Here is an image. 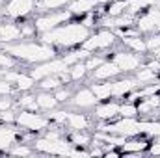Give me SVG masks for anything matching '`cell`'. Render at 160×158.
Wrapping results in <instances>:
<instances>
[{"label":"cell","instance_id":"obj_18","mask_svg":"<svg viewBox=\"0 0 160 158\" xmlns=\"http://www.w3.org/2000/svg\"><path fill=\"white\" fill-rule=\"evenodd\" d=\"M21 141V132L15 128V125H2L0 123V151H6L13 145Z\"/></svg>","mask_w":160,"mask_h":158},{"label":"cell","instance_id":"obj_5","mask_svg":"<svg viewBox=\"0 0 160 158\" xmlns=\"http://www.w3.org/2000/svg\"><path fill=\"white\" fill-rule=\"evenodd\" d=\"M118 36L110 28H101L97 32H91V36L84 41L80 47L88 52H99V50H108L118 45Z\"/></svg>","mask_w":160,"mask_h":158},{"label":"cell","instance_id":"obj_22","mask_svg":"<svg viewBox=\"0 0 160 158\" xmlns=\"http://www.w3.org/2000/svg\"><path fill=\"white\" fill-rule=\"evenodd\" d=\"M91 91L95 93V97L101 101H110L112 99V80H102V82H93L89 84Z\"/></svg>","mask_w":160,"mask_h":158},{"label":"cell","instance_id":"obj_16","mask_svg":"<svg viewBox=\"0 0 160 158\" xmlns=\"http://www.w3.org/2000/svg\"><path fill=\"white\" fill-rule=\"evenodd\" d=\"M121 75V69L110 60V58H106L97 69H93L91 71V78L93 82H102V80H114L116 77H119Z\"/></svg>","mask_w":160,"mask_h":158},{"label":"cell","instance_id":"obj_32","mask_svg":"<svg viewBox=\"0 0 160 158\" xmlns=\"http://www.w3.org/2000/svg\"><path fill=\"white\" fill-rule=\"evenodd\" d=\"M119 117H138V106H136V102H130V101H121Z\"/></svg>","mask_w":160,"mask_h":158},{"label":"cell","instance_id":"obj_23","mask_svg":"<svg viewBox=\"0 0 160 158\" xmlns=\"http://www.w3.org/2000/svg\"><path fill=\"white\" fill-rule=\"evenodd\" d=\"M121 43L125 45V48L138 52V54H147V45H145V37L143 36H130V37H123Z\"/></svg>","mask_w":160,"mask_h":158},{"label":"cell","instance_id":"obj_4","mask_svg":"<svg viewBox=\"0 0 160 158\" xmlns=\"http://www.w3.org/2000/svg\"><path fill=\"white\" fill-rule=\"evenodd\" d=\"M15 125L24 128L26 132L38 134V132H45L50 126V119L47 114L41 112H32V110H19L17 112V119Z\"/></svg>","mask_w":160,"mask_h":158},{"label":"cell","instance_id":"obj_38","mask_svg":"<svg viewBox=\"0 0 160 158\" xmlns=\"http://www.w3.org/2000/svg\"><path fill=\"white\" fill-rule=\"evenodd\" d=\"M15 119H17V112H13V108L0 112V123L2 125H15Z\"/></svg>","mask_w":160,"mask_h":158},{"label":"cell","instance_id":"obj_7","mask_svg":"<svg viewBox=\"0 0 160 158\" xmlns=\"http://www.w3.org/2000/svg\"><path fill=\"white\" fill-rule=\"evenodd\" d=\"M34 11H36V0H8L0 15H4L9 21H21L32 15Z\"/></svg>","mask_w":160,"mask_h":158},{"label":"cell","instance_id":"obj_17","mask_svg":"<svg viewBox=\"0 0 160 158\" xmlns=\"http://www.w3.org/2000/svg\"><path fill=\"white\" fill-rule=\"evenodd\" d=\"M101 6V0H71L67 4V11L73 17H82L86 13H93L97 11V7Z\"/></svg>","mask_w":160,"mask_h":158},{"label":"cell","instance_id":"obj_36","mask_svg":"<svg viewBox=\"0 0 160 158\" xmlns=\"http://www.w3.org/2000/svg\"><path fill=\"white\" fill-rule=\"evenodd\" d=\"M145 45H147V52L158 48L160 47V32H153V34L145 36Z\"/></svg>","mask_w":160,"mask_h":158},{"label":"cell","instance_id":"obj_2","mask_svg":"<svg viewBox=\"0 0 160 158\" xmlns=\"http://www.w3.org/2000/svg\"><path fill=\"white\" fill-rule=\"evenodd\" d=\"M2 50H6L8 54H11L17 62H24V63H41L47 60L56 58L58 50L52 45H47L43 41H17V43H8V45H0Z\"/></svg>","mask_w":160,"mask_h":158},{"label":"cell","instance_id":"obj_13","mask_svg":"<svg viewBox=\"0 0 160 158\" xmlns=\"http://www.w3.org/2000/svg\"><path fill=\"white\" fill-rule=\"evenodd\" d=\"M99 102V99L95 97V93L91 91V87H80L77 91H73V97L69 101V104L73 108H78V110H88V108H95Z\"/></svg>","mask_w":160,"mask_h":158},{"label":"cell","instance_id":"obj_3","mask_svg":"<svg viewBox=\"0 0 160 158\" xmlns=\"http://www.w3.org/2000/svg\"><path fill=\"white\" fill-rule=\"evenodd\" d=\"M32 145H34V149L38 153H43V155H60V156H69L71 149H73V143L67 140V136H63V138H47V136L34 138Z\"/></svg>","mask_w":160,"mask_h":158},{"label":"cell","instance_id":"obj_20","mask_svg":"<svg viewBox=\"0 0 160 158\" xmlns=\"http://www.w3.org/2000/svg\"><path fill=\"white\" fill-rule=\"evenodd\" d=\"M36 101H38L39 112H50L60 104L58 99L54 97V91H43V89H39V93H36Z\"/></svg>","mask_w":160,"mask_h":158},{"label":"cell","instance_id":"obj_12","mask_svg":"<svg viewBox=\"0 0 160 158\" xmlns=\"http://www.w3.org/2000/svg\"><path fill=\"white\" fill-rule=\"evenodd\" d=\"M4 80L11 82L15 86L17 91L24 93V91H32L36 87V80L30 77V73H21V71H15V69H6L4 71Z\"/></svg>","mask_w":160,"mask_h":158},{"label":"cell","instance_id":"obj_26","mask_svg":"<svg viewBox=\"0 0 160 158\" xmlns=\"http://www.w3.org/2000/svg\"><path fill=\"white\" fill-rule=\"evenodd\" d=\"M140 134L147 138L160 136V121L158 119H140Z\"/></svg>","mask_w":160,"mask_h":158},{"label":"cell","instance_id":"obj_39","mask_svg":"<svg viewBox=\"0 0 160 158\" xmlns=\"http://www.w3.org/2000/svg\"><path fill=\"white\" fill-rule=\"evenodd\" d=\"M15 104H17V102H15V99H13L11 95H4V97H0V112H4V110H11Z\"/></svg>","mask_w":160,"mask_h":158},{"label":"cell","instance_id":"obj_30","mask_svg":"<svg viewBox=\"0 0 160 158\" xmlns=\"http://www.w3.org/2000/svg\"><path fill=\"white\" fill-rule=\"evenodd\" d=\"M88 67H86V63H84V60L82 62H77V63H73L71 67H69V77H71V82H80V80H84L88 77Z\"/></svg>","mask_w":160,"mask_h":158},{"label":"cell","instance_id":"obj_34","mask_svg":"<svg viewBox=\"0 0 160 158\" xmlns=\"http://www.w3.org/2000/svg\"><path fill=\"white\" fill-rule=\"evenodd\" d=\"M106 60V54H95V52H91L86 60H84V63H86V67H88V71L91 73L93 69H97L102 62Z\"/></svg>","mask_w":160,"mask_h":158},{"label":"cell","instance_id":"obj_37","mask_svg":"<svg viewBox=\"0 0 160 158\" xmlns=\"http://www.w3.org/2000/svg\"><path fill=\"white\" fill-rule=\"evenodd\" d=\"M21 24V32H22V37L24 39H32L38 32H36V26H34V21L32 22H19Z\"/></svg>","mask_w":160,"mask_h":158},{"label":"cell","instance_id":"obj_35","mask_svg":"<svg viewBox=\"0 0 160 158\" xmlns=\"http://www.w3.org/2000/svg\"><path fill=\"white\" fill-rule=\"evenodd\" d=\"M17 63H19V62H17L11 54H8L6 50L0 48V67H2V69H15Z\"/></svg>","mask_w":160,"mask_h":158},{"label":"cell","instance_id":"obj_11","mask_svg":"<svg viewBox=\"0 0 160 158\" xmlns=\"http://www.w3.org/2000/svg\"><path fill=\"white\" fill-rule=\"evenodd\" d=\"M119 106H121V101H116V99L101 101V102H97V106H95L93 119H97L99 123L114 121V119L119 117Z\"/></svg>","mask_w":160,"mask_h":158},{"label":"cell","instance_id":"obj_24","mask_svg":"<svg viewBox=\"0 0 160 158\" xmlns=\"http://www.w3.org/2000/svg\"><path fill=\"white\" fill-rule=\"evenodd\" d=\"M67 140L73 143V147H89V143L93 141V136L88 130H71V134L67 136Z\"/></svg>","mask_w":160,"mask_h":158},{"label":"cell","instance_id":"obj_21","mask_svg":"<svg viewBox=\"0 0 160 158\" xmlns=\"http://www.w3.org/2000/svg\"><path fill=\"white\" fill-rule=\"evenodd\" d=\"M134 78H136V82H138L140 87H142V86H149V84L158 82L160 73L153 71V69H149V67H145V65H142L138 71H134Z\"/></svg>","mask_w":160,"mask_h":158},{"label":"cell","instance_id":"obj_6","mask_svg":"<svg viewBox=\"0 0 160 158\" xmlns=\"http://www.w3.org/2000/svg\"><path fill=\"white\" fill-rule=\"evenodd\" d=\"M71 13L67 9H56V11H47V13H39L36 19H34V26H36V32L38 34H45L67 21H71Z\"/></svg>","mask_w":160,"mask_h":158},{"label":"cell","instance_id":"obj_40","mask_svg":"<svg viewBox=\"0 0 160 158\" xmlns=\"http://www.w3.org/2000/svg\"><path fill=\"white\" fill-rule=\"evenodd\" d=\"M17 89H15V86L11 84V82H8V80H0V97H4V95H13Z\"/></svg>","mask_w":160,"mask_h":158},{"label":"cell","instance_id":"obj_15","mask_svg":"<svg viewBox=\"0 0 160 158\" xmlns=\"http://www.w3.org/2000/svg\"><path fill=\"white\" fill-rule=\"evenodd\" d=\"M21 39H24V37L21 32V24L17 21H4L0 24V45L17 43Z\"/></svg>","mask_w":160,"mask_h":158},{"label":"cell","instance_id":"obj_25","mask_svg":"<svg viewBox=\"0 0 160 158\" xmlns=\"http://www.w3.org/2000/svg\"><path fill=\"white\" fill-rule=\"evenodd\" d=\"M153 6H160V0H128V6H127V13L130 15H140L142 11L153 7Z\"/></svg>","mask_w":160,"mask_h":158},{"label":"cell","instance_id":"obj_41","mask_svg":"<svg viewBox=\"0 0 160 158\" xmlns=\"http://www.w3.org/2000/svg\"><path fill=\"white\" fill-rule=\"evenodd\" d=\"M149 54H151L149 58H155V60H158V62H160V47H158V48H155V50H151Z\"/></svg>","mask_w":160,"mask_h":158},{"label":"cell","instance_id":"obj_19","mask_svg":"<svg viewBox=\"0 0 160 158\" xmlns=\"http://www.w3.org/2000/svg\"><path fill=\"white\" fill-rule=\"evenodd\" d=\"M65 125L71 130H88L91 126V117L86 114H80V112H67Z\"/></svg>","mask_w":160,"mask_h":158},{"label":"cell","instance_id":"obj_27","mask_svg":"<svg viewBox=\"0 0 160 158\" xmlns=\"http://www.w3.org/2000/svg\"><path fill=\"white\" fill-rule=\"evenodd\" d=\"M71 0H39L36 2V11L38 13H47V11H56L62 7H67Z\"/></svg>","mask_w":160,"mask_h":158},{"label":"cell","instance_id":"obj_28","mask_svg":"<svg viewBox=\"0 0 160 158\" xmlns=\"http://www.w3.org/2000/svg\"><path fill=\"white\" fill-rule=\"evenodd\" d=\"M17 106H19L21 110L39 112V106H38V101H36V93H30V91L21 93V97H19V101H17Z\"/></svg>","mask_w":160,"mask_h":158},{"label":"cell","instance_id":"obj_9","mask_svg":"<svg viewBox=\"0 0 160 158\" xmlns=\"http://www.w3.org/2000/svg\"><path fill=\"white\" fill-rule=\"evenodd\" d=\"M69 71V65L65 63L63 58H52V60H47V62H41L36 63L32 69H30V77L36 80H41L45 77H52V75H62Z\"/></svg>","mask_w":160,"mask_h":158},{"label":"cell","instance_id":"obj_42","mask_svg":"<svg viewBox=\"0 0 160 158\" xmlns=\"http://www.w3.org/2000/svg\"><path fill=\"white\" fill-rule=\"evenodd\" d=\"M4 71H6V69H2V67H0V80H4Z\"/></svg>","mask_w":160,"mask_h":158},{"label":"cell","instance_id":"obj_14","mask_svg":"<svg viewBox=\"0 0 160 158\" xmlns=\"http://www.w3.org/2000/svg\"><path fill=\"white\" fill-rule=\"evenodd\" d=\"M140 84L136 82L134 77H125L119 80H112V99L116 101H125V97L128 93H132L134 89H138Z\"/></svg>","mask_w":160,"mask_h":158},{"label":"cell","instance_id":"obj_43","mask_svg":"<svg viewBox=\"0 0 160 158\" xmlns=\"http://www.w3.org/2000/svg\"><path fill=\"white\" fill-rule=\"evenodd\" d=\"M4 4H6V0H0V11H2V7H4Z\"/></svg>","mask_w":160,"mask_h":158},{"label":"cell","instance_id":"obj_10","mask_svg":"<svg viewBox=\"0 0 160 158\" xmlns=\"http://www.w3.org/2000/svg\"><path fill=\"white\" fill-rule=\"evenodd\" d=\"M149 138L143 136V134H138V136H130L125 140V143L119 147L121 156H143L149 149Z\"/></svg>","mask_w":160,"mask_h":158},{"label":"cell","instance_id":"obj_8","mask_svg":"<svg viewBox=\"0 0 160 158\" xmlns=\"http://www.w3.org/2000/svg\"><path fill=\"white\" fill-rule=\"evenodd\" d=\"M118 67L121 69V73H134L138 71L143 63H145V58L143 54H138V52H132V50H116L110 58Z\"/></svg>","mask_w":160,"mask_h":158},{"label":"cell","instance_id":"obj_33","mask_svg":"<svg viewBox=\"0 0 160 158\" xmlns=\"http://www.w3.org/2000/svg\"><path fill=\"white\" fill-rule=\"evenodd\" d=\"M54 97L58 99V102H60V104L69 102V101H71V97H73V89H71V86H69V84H65V86H60L58 89H54Z\"/></svg>","mask_w":160,"mask_h":158},{"label":"cell","instance_id":"obj_44","mask_svg":"<svg viewBox=\"0 0 160 158\" xmlns=\"http://www.w3.org/2000/svg\"><path fill=\"white\" fill-rule=\"evenodd\" d=\"M4 21H6V17H4V15H0V24H2Z\"/></svg>","mask_w":160,"mask_h":158},{"label":"cell","instance_id":"obj_31","mask_svg":"<svg viewBox=\"0 0 160 158\" xmlns=\"http://www.w3.org/2000/svg\"><path fill=\"white\" fill-rule=\"evenodd\" d=\"M34 145L32 143H21V141H17V143H13L9 149H8V153L9 155H17V156H30V155H34Z\"/></svg>","mask_w":160,"mask_h":158},{"label":"cell","instance_id":"obj_29","mask_svg":"<svg viewBox=\"0 0 160 158\" xmlns=\"http://www.w3.org/2000/svg\"><path fill=\"white\" fill-rule=\"evenodd\" d=\"M36 86L43 89V91H54V89H58L60 86H63V82L60 80L58 75H52V77H45V78H41L36 82Z\"/></svg>","mask_w":160,"mask_h":158},{"label":"cell","instance_id":"obj_1","mask_svg":"<svg viewBox=\"0 0 160 158\" xmlns=\"http://www.w3.org/2000/svg\"><path fill=\"white\" fill-rule=\"evenodd\" d=\"M91 28H88L82 21H67L45 34H41V41L47 45H52L56 48H73L80 47L84 41L91 36Z\"/></svg>","mask_w":160,"mask_h":158}]
</instances>
